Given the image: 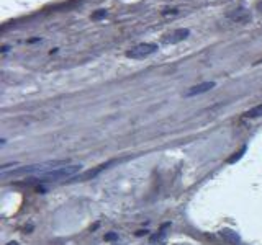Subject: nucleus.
Returning a JSON list of instances; mask_svg holds the SVG:
<instances>
[{"label": "nucleus", "instance_id": "7ed1b4c3", "mask_svg": "<svg viewBox=\"0 0 262 245\" xmlns=\"http://www.w3.org/2000/svg\"><path fill=\"white\" fill-rule=\"evenodd\" d=\"M158 49H159V46L154 43H141L135 47H131L126 53V57H129V59H144V57L154 54Z\"/></svg>", "mask_w": 262, "mask_h": 245}, {"label": "nucleus", "instance_id": "f257e3e1", "mask_svg": "<svg viewBox=\"0 0 262 245\" xmlns=\"http://www.w3.org/2000/svg\"><path fill=\"white\" fill-rule=\"evenodd\" d=\"M80 163H66L62 167H57L43 175H38V182H59V180L74 178L80 172Z\"/></svg>", "mask_w": 262, "mask_h": 245}, {"label": "nucleus", "instance_id": "39448f33", "mask_svg": "<svg viewBox=\"0 0 262 245\" xmlns=\"http://www.w3.org/2000/svg\"><path fill=\"white\" fill-rule=\"evenodd\" d=\"M188 30H179V31H176V33H172V35L169 36V38H166V43H179V41H182V39H185L187 36H188Z\"/></svg>", "mask_w": 262, "mask_h": 245}, {"label": "nucleus", "instance_id": "f03ea898", "mask_svg": "<svg viewBox=\"0 0 262 245\" xmlns=\"http://www.w3.org/2000/svg\"><path fill=\"white\" fill-rule=\"evenodd\" d=\"M66 163H69L68 160H48V162H41V163H33V165H27V167H20V168H15L12 170L10 174H2L5 175H43L46 172L57 168V167H62Z\"/></svg>", "mask_w": 262, "mask_h": 245}, {"label": "nucleus", "instance_id": "20e7f679", "mask_svg": "<svg viewBox=\"0 0 262 245\" xmlns=\"http://www.w3.org/2000/svg\"><path fill=\"white\" fill-rule=\"evenodd\" d=\"M215 85H216L215 82H203V84H199V85L192 87L190 90H187V92H185V96H195V95L205 93V92H208V90L215 88Z\"/></svg>", "mask_w": 262, "mask_h": 245}, {"label": "nucleus", "instance_id": "0eeeda50", "mask_svg": "<svg viewBox=\"0 0 262 245\" xmlns=\"http://www.w3.org/2000/svg\"><path fill=\"white\" fill-rule=\"evenodd\" d=\"M244 116L246 118H257V116H262V103L257 105V106H254V108H251L249 111H246Z\"/></svg>", "mask_w": 262, "mask_h": 245}, {"label": "nucleus", "instance_id": "423d86ee", "mask_svg": "<svg viewBox=\"0 0 262 245\" xmlns=\"http://www.w3.org/2000/svg\"><path fill=\"white\" fill-rule=\"evenodd\" d=\"M221 237H225L228 242H231L234 245L239 242V237H237V234L233 232V231H229V229H223V231H221Z\"/></svg>", "mask_w": 262, "mask_h": 245}, {"label": "nucleus", "instance_id": "1a4fd4ad", "mask_svg": "<svg viewBox=\"0 0 262 245\" xmlns=\"http://www.w3.org/2000/svg\"><path fill=\"white\" fill-rule=\"evenodd\" d=\"M257 10H259V12H262V0L257 4Z\"/></svg>", "mask_w": 262, "mask_h": 245}, {"label": "nucleus", "instance_id": "9d476101", "mask_svg": "<svg viewBox=\"0 0 262 245\" xmlns=\"http://www.w3.org/2000/svg\"><path fill=\"white\" fill-rule=\"evenodd\" d=\"M158 245H164V243H158Z\"/></svg>", "mask_w": 262, "mask_h": 245}, {"label": "nucleus", "instance_id": "6e6552de", "mask_svg": "<svg viewBox=\"0 0 262 245\" xmlns=\"http://www.w3.org/2000/svg\"><path fill=\"white\" fill-rule=\"evenodd\" d=\"M244 151H246V147H243V149H241L239 152H236V154L233 155V157H231V159H228V163H233V162H236V160H237V159H239V157H241V155H243V152H244Z\"/></svg>", "mask_w": 262, "mask_h": 245}]
</instances>
